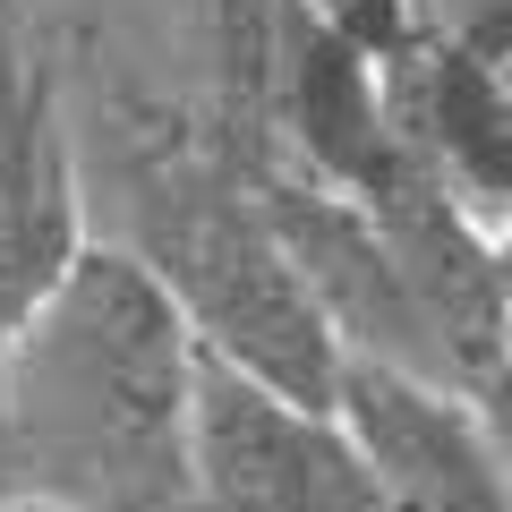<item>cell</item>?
Wrapping results in <instances>:
<instances>
[{
	"label": "cell",
	"mask_w": 512,
	"mask_h": 512,
	"mask_svg": "<svg viewBox=\"0 0 512 512\" xmlns=\"http://www.w3.org/2000/svg\"><path fill=\"white\" fill-rule=\"evenodd\" d=\"M86 248L94 214L69 111H60V60L35 43L0 77V350L69 291Z\"/></svg>",
	"instance_id": "cell-5"
},
{
	"label": "cell",
	"mask_w": 512,
	"mask_h": 512,
	"mask_svg": "<svg viewBox=\"0 0 512 512\" xmlns=\"http://www.w3.org/2000/svg\"><path fill=\"white\" fill-rule=\"evenodd\" d=\"M333 410L350 419L359 453L376 461L393 512H512V453L461 384L350 359Z\"/></svg>",
	"instance_id": "cell-6"
},
{
	"label": "cell",
	"mask_w": 512,
	"mask_h": 512,
	"mask_svg": "<svg viewBox=\"0 0 512 512\" xmlns=\"http://www.w3.org/2000/svg\"><path fill=\"white\" fill-rule=\"evenodd\" d=\"M274 154L342 197L376 205L410 171V146L384 103V60L333 35L316 9H282V52H274Z\"/></svg>",
	"instance_id": "cell-8"
},
{
	"label": "cell",
	"mask_w": 512,
	"mask_h": 512,
	"mask_svg": "<svg viewBox=\"0 0 512 512\" xmlns=\"http://www.w3.org/2000/svg\"><path fill=\"white\" fill-rule=\"evenodd\" d=\"M384 103L419 171H436L495 239L512 231V69L453 18H427L384 60Z\"/></svg>",
	"instance_id": "cell-7"
},
{
	"label": "cell",
	"mask_w": 512,
	"mask_h": 512,
	"mask_svg": "<svg viewBox=\"0 0 512 512\" xmlns=\"http://www.w3.org/2000/svg\"><path fill=\"white\" fill-rule=\"evenodd\" d=\"M197 359L205 342L154 265L94 239L69 291L9 342L35 495H69L86 512H197Z\"/></svg>",
	"instance_id": "cell-2"
},
{
	"label": "cell",
	"mask_w": 512,
	"mask_h": 512,
	"mask_svg": "<svg viewBox=\"0 0 512 512\" xmlns=\"http://www.w3.org/2000/svg\"><path fill=\"white\" fill-rule=\"evenodd\" d=\"M111 180H120V248L154 265L205 350L282 384L291 402L333 410L350 350L316 316L274 214L256 197L248 154L214 128V111L154 103L137 86H111L103 103Z\"/></svg>",
	"instance_id": "cell-1"
},
{
	"label": "cell",
	"mask_w": 512,
	"mask_h": 512,
	"mask_svg": "<svg viewBox=\"0 0 512 512\" xmlns=\"http://www.w3.org/2000/svg\"><path fill=\"white\" fill-rule=\"evenodd\" d=\"M0 512H86V504H69V495H18V504H0Z\"/></svg>",
	"instance_id": "cell-11"
},
{
	"label": "cell",
	"mask_w": 512,
	"mask_h": 512,
	"mask_svg": "<svg viewBox=\"0 0 512 512\" xmlns=\"http://www.w3.org/2000/svg\"><path fill=\"white\" fill-rule=\"evenodd\" d=\"M86 9H103V0H86Z\"/></svg>",
	"instance_id": "cell-14"
},
{
	"label": "cell",
	"mask_w": 512,
	"mask_h": 512,
	"mask_svg": "<svg viewBox=\"0 0 512 512\" xmlns=\"http://www.w3.org/2000/svg\"><path fill=\"white\" fill-rule=\"evenodd\" d=\"M504 367H512V316H504Z\"/></svg>",
	"instance_id": "cell-13"
},
{
	"label": "cell",
	"mask_w": 512,
	"mask_h": 512,
	"mask_svg": "<svg viewBox=\"0 0 512 512\" xmlns=\"http://www.w3.org/2000/svg\"><path fill=\"white\" fill-rule=\"evenodd\" d=\"M35 52V0H0V77Z\"/></svg>",
	"instance_id": "cell-10"
},
{
	"label": "cell",
	"mask_w": 512,
	"mask_h": 512,
	"mask_svg": "<svg viewBox=\"0 0 512 512\" xmlns=\"http://www.w3.org/2000/svg\"><path fill=\"white\" fill-rule=\"evenodd\" d=\"M248 171H256V197L274 214L282 248H291L299 282H308V299H316V316L333 325V342H342L350 359L444 376L436 333H427V316H419V291H410L384 222L367 214L359 197H342L333 180L282 163V154H265V163H248Z\"/></svg>",
	"instance_id": "cell-4"
},
{
	"label": "cell",
	"mask_w": 512,
	"mask_h": 512,
	"mask_svg": "<svg viewBox=\"0 0 512 512\" xmlns=\"http://www.w3.org/2000/svg\"><path fill=\"white\" fill-rule=\"evenodd\" d=\"M495 248H504V282H512V231H504V239H495Z\"/></svg>",
	"instance_id": "cell-12"
},
{
	"label": "cell",
	"mask_w": 512,
	"mask_h": 512,
	"mask_svg": "<svg viewBox=\"0 0 512 512\" xmlns=\"http://www.w3.org/2000/svg\"><path fill=\"white\" fill-rule=\"evenodd\" d=\"M188 461H197V512H393L342 410L291 402L282 384L231 367L222 350L197 359Z\"/></svg>",
	"instance_id": "cell-3"
},
{
	"label": "cell",
	"mask_w": 512,
	"mask_h": 512,
	"mask_svg": "<svg viewBox=\"0 0 512 512\" xmlns=\"http://www.w3.org/2000/svg\"><path fill=\"white\" fill-rule=\"evenodd\" d=\"M299 9H316L333 35H350L359 52H376V60H393L427 18H436L427 0H299Z\"/></svg>",
	"instance_id": "cell-9"
}]
</instances>
